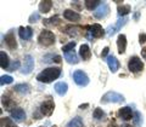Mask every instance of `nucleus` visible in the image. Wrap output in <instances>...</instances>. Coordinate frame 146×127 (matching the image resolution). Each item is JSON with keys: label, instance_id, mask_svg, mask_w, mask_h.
I'll return each mask as SVG.
<instances>
[{"label": "nucleus", "instance_id": "f257e3e1", "mask_svg": "<svg viewBox=\"0 0 146 127\" xmlns=\"http://www.w3.org/2000/svg\"><path fill=\"white\" fill-rule=\"evenodd\" d=\"M61 75V69L60 68H46L44 69L42 73H39L36 76V80L39 82H44V84H49L52 82L54 80H56L58 76Z\"/></svg>", "mask_w": 146, "mask_h": 127}, {"label": "nucleus", "instance_id": "f03ea898", "mask_svg": "<svg viewBox=\"0 0 146 127\" xmlns=\"http://www.w3.org/2000/svg\"><path fill=\"white\" fill-rule=\"evenodd\" d=\"M124 96H122L121 93L116 92V91H108L107 93H105L101 97V103H122L124 102Z\"/></svg>", "mask_w": 146, "mask_h": 127}, {"label": "nucleus", "instance_id": "7ed1b4c3", "mask_svg": "<svg viewBox=\"0 0 146 127\" xmlns=\"http://www.w3.org/2000/svg\"><path fill=\"white\" fill-rule=\"evenodd\" d=\"M38 41L43 46H51L55 43V35L52 31H50L48 29H43L38 36Z\"/></svg>", "mask_w": 146, "mask_h": 127}, {"label": "nucleus", "instance_id": "20e7f679", "mask_svg": "<svg viewBox=\"0 0 146 127\" xmlns=\"http://www.w3.org/2000/svg\"><path fill=\"white\" fill-rule=\"evenodd\" d=\"M73 80L74 82L80 86V87H85L89 84V76L86 75V73L83 70H76L73 73Z\"/></svg>", "mask_w": 146, "mask_h": 127}, {"label": "nucleus", "instance_id": "39448f33", "mask_svg": "<svg viewBox=\"0 0 146 127\" xmlns=\"http://www.w3.org/2000/svg\"><path fill=\"white\" fill-rule=\"evenodd\" d=\"M128 69L131 73H139L144 69V63L138 56H133L129 58V62H128Z\"/></svg>", "mask_w": 146, "mask_h": 127}, {"label": "nucleus", "instance_id": "423d86ee", "mask_svg": "<svg viewBox=\"0 0 146 127\" xmlns=\"http://www.w3.org/2000/svg\"><path fill=\"white\" fill-rule=\"evenodd\" d=\"M33 69H34V58H33V56H31V54H26L21 73L25 75H28V74H31Z\"/></svg>", "mask_w": 146, "mask_h": 127}, {"label": "nucleus", "instance_id": "0eeeda50", "mask_svg": "<svg viewBox=\"0 0 146 127\" xmlns=\"http://www.w3.org/2000/svg\"><path fill=\"white\" fill-rule=\"evenodd\" d=\"M54 109H55V103L51 99H48V101L43 102L42 105H40V111H42V114L44 116H50L52 114Z\"/></svg>", "mask_w": 146, "mask_h": 127}, {"label": "nucleus", "instance_id": "6e6552de", "mask_svg": "<svg viewBox=\"0 0 146 127\" xmlns=\"http://www.w3.org/2000/svg\"><path fill=\"white\" fill-rule=\"evenodd\" d=\"M89 33L94 36V38H101V36H104V34H105V30H104V28L101 26H100L99 23H95V24H93V26H90L89 27Z\"/></svg>", "mask_w": 146, "mask_h": 127}, {"label": "nucleus", "instance_id": "1a4fd4ad", "mask_svg": "<svg viewBox=\"0 0 146 127\" xmlns=\"http://www.w3.org/2000/svg\"><path fill=\"white\" fill-rule=\"evenodd\" d=\"M5 43L7 45V47L10 50H16L17 48V41H16V38H15V34L13 31L10 30L9 33L5 35Z\"/></svg>", "mask_w": 146, "mask_h": 127}, {"label": "nucleus", "instance_id": "9d476101", "mask_svg": "<svg viewBox=\"0 0 146 127\" xmlns=\"http://www.w3.org/2000/svg\"><path fill=\"white\" fill-rule=\"evenodd\" d=\"M63 17H65L66 20L71 21V22H79L80 21V15L79 13L73 11V10H70V9H67V10L63 11Z\"/></svg>", "mask_w": 146, "mask_h": 127}, {"label": "nucleus", "instance_id": "9b49d317", "mask_svg": "<svg viewBox=\"0 0 146 127\" xmlns=\"http://www.w3.org/2000/svg\"><path fill=\"white\" fill-rule=\"evenodd\" d=\"M118 115H119V117H122L123 120L129 121L133 119V110H131V108H129V107H123L119 109Z\"/></svg>", "mask_w": 146, "mask_h": 127}, {"label": "nucleus", "instance_id": "f8f14e48", "mask_svg": "<svg viewBox=\"0 0 146 127\" xmlns=\"http://www.w3.org/2000/svg\"><path fill=\"white\" fill-rule=\"evenodd\" d=\"M11 119L13 121H17V122L23 121L26 119L25 110H23V109H21V108H17V109H15V110H12L11 111Z\"/></svg>", "mask_w": 146, "mask_h": 127}, {"label": "nucleus", "instance_id": "ddd939ff", "mask_svg": "<svg viewBox=\"0 0 146 127\" xmlns=\"http://www.w3.org/2000/svg\"><path fill=\"white\" fill-rule=\"evenodd\" d=\"M117 47H118V53H124L127 48V36L124 34H119L117 39Z\"/></svg>", "mask_w": 146, "mask_h": 127}, {"label": "nucleus", "instance_id": "4468645a", "mask_svg": "<svg viewBox=\"0 0 146 127\" xmlns=\"http://www.w3.org/2000/svg\"><path fill=\"white\" fill-rule=\"evenodd\" d=\"M107 65L110 68L111 73H117V70L119 69V62L115 56H108L107 57Z\"/></svg>", "mask_w": 146, "mask_h": 127}, {"label": "nucleus", "instance_id": "2eb2a0df", "mask_svg": "<svg viewBox=\"0 0 146 127\" xmlns=\"http://www.w3.org/2000/svg\"><path fill=\"white\" fill-rule=\"evenodd\" d=\"M79 56L82 57L83 61H89L90 57H91V51H90V47L89 45L83 44L82 46L79 47Z\"/></svg>", "mask_w": 146, "mask_h": 127}, {"label": "nucleus", "instance_id": "dca6fc26", "mask_svg": "<svg viewBox=\"0 0 146 127\" xmlns=\"http://www.w3.org/2000/svg\"><path fill=\"white\" fill-rule=\"evenodd\" d=\"M18 34H20L21 39L23 40H29L33 35V30H32L31 27H20L18 28Z\"/></svg>", "mask_w": 146, "mask_h": 127}, {"label": "nucleus", "instance_id": "f3484780", "mask_svg": "<svg viewBox=\"0 0 146 127\" xmlns=\"http://www.w3.org/2000/svg\"><path fill=\"white\" fill-rule=\"evenodd\" d=\"M128 21V18L127 17H124V18H122V20H118L117 22H116V24L113 26V27H110V28L107 29V33H108V35H113L116 33V31H118L125 24V22Z\"/></svg>", "mask_w": 146, "mask_h": 127}, {"label": "nucleus", "instance_id": "a211bd4d", "mask_svg": "<svg viewBox=\"0 0 146 127\" xmlns=\"http://www.w3.org/2000/svg\"><path fill=\"white\" fill-rule=\"evenodd\" d=\"M68 91V85L63 81H60V82L55 84V92H56L58 96H65Z\"/></svg>", "mask_w": 146, "mask_h": 127}, {"label": "nucleus", "instance_id": "6ab92c4d", "mask_svg": "<svg viewBox=\"0 0 146 127\" xmlns=\"http://www.w3.org/2000/svg\"><path fill=\"white\" fill-rule=\"evenodd\" d=\"M108 12H110L108 5H107V4H102V6L100 9H98L96 12H94V15H95V17H96V18H100V20H101V18H105L108 15Z\"/></svg>", "mask_w": 146, "mask_h": 127}, {"label": "nucleus", "instance_id": "aec40b11", "mask_svg": "<svg viewBox=\"0 0 146 127\" xmlns=\"http://www.w3.org/2000/svg\"><path fill=\"white\" fill-rule=\"evenodd\" d=\"M51 7H52V1L51 0H43V1L39 3V11L42 13L50 12Z\"/></svg>", "mask_w": 146, "mask_h": 127}, {"label": "nucleus", "instance_id": "412c9836", "mask_svg": "<svg viewBox=\"0 0 146 127\" xmlns=\"http://www.w3.org/2000/svg\"><path fill=\"white\" fill-rule=\"evenodd\" d=\"M10 64V61H9V56L5 53V51H0V67L3 69H7Z\"/></svg>", "mask_w": 146, "mask_h": 127}, {"label": "nucleus", "instance_id": "4be33fe9", "mask_svg": "<svg viewBox=\"0 0 146 127\" xmlns=\"http://www.w3.org/2000/svg\"><path fill=\"white\" fill-rule=\"evenodd\" d=\"M65 60L70 63V64H77L79 62L78 60V56L74 53V51H71V52H67L65 53Z\"/></svg>", "mask_w": 146, "mask_h": 127}, {"label": "nucleus", "instance_id": "5701e85b", "mask_svg": "<svg viewBox=\"0 0 146 127\" xmlns=\"http://www.w3.org/2000/svg\"><path fill=\"white\" fill-rule=\"evenodd\" d=\"M1 102H3V105L5 107L6 110L12 111L13 107H15V103H13L12 99H10L7 96H3V97H1Z\"/></svg>", "mask_w": 146, "mask_h": 127}, {"label": "nucleus", "instance_id": "b1692460", "mask_svg": "<svg viewBox=\"0 0 146 127\" xmlns=\"http://www.w3.org/2000/svg\"><path fill=\"white\" fill-rule=\"evenodd\" d=\"M13 90L21 94H27V93H29L31 87H29V85H27V84H18L13 87Z\"/></svg>", "mask_w": 146, "mask_h": 127}, {"label": "nucleus", "instance_id": "393cba45", "mask_svg": "<svg viewBox=\"0 0 146 127\" xmlns=\"http://www.w3.org/2000/svg\"><path fill=\"white\" fill-rule=\"evenodd\" d=\"M102 1H100V0H85L84 1V5L85 7L88 9L89 11H93L96 9V6H99L100 4H101Z\"/></svg>", "mask_w": 146, "mask_h": 127}, {"label": "nucleus", "instance_id": "a878e982", "mask_svg": "<svg viewBox=\"0 0 146 127\" xmlns=\"http://www.w3.org/2000/svg\"><path fill=\"white\" fill-rule=\"evenodd\" d=\"M130 11H131L130 5H122V6H118L117 7V12H118V16H119V17L127 16Z\"/></svg>", "mask_w": 146, "mask_h": 127}, {"label": "nucleus", "instance_id": "bb28decb", "mask_svg": "<svg viewBox=\"0 0 146 127\" xmlns=\"http://www.w3.org/2000/svg\"><path fill=\"white\" fill-rule=\"evenodd\" d=\"M66 127H83V121H82V119L79 116H77L68 122Z\"/></svg>", "mask_w": 146, "mask_h": 127}, {"label": "nucleus", "instance_id": "cd10ccee", "mask_svg": "<svg viewBox=\"0 0 146 127\" xmlns=\"http://www.w3.org/2000/svg\"><path fill=\"white\" fill-rule=\"evenodd\" d=\"M1 127H17L13 124L12 119H9V117H3L1 119Z\"/></svg>", "mask_w": 146, "mask_h": 127}, {"label": "nucleus", "instance_id": "c85d7f7f", "mask_svg": "<svg viewBox=\"0 0 146 127\" xmlns=\"http://www.w3.org/2000/svg\"><path fill=\"white\" fill-rule=\"evenodd\" d=\"M93 116H94V119H96V120H102L104 116H105V113L102 111V109L96 108L93 113Z\"/></svg>", "mask_w": 146, "mask_h": 127}, {"label": "nucleus", "instance_id": "c756f323", "mask_svg": "<svg viewBox=\"0 0 146 127\" xmlns=\"http://www.w3.org/2000/svg\"><path fill=\"white\" fill-rule=\"evenodd\" d=\"M13 78L10 75H3L0 78V85H9V84H12Z\"/></svg>", "mask_w": 146, "mask_h": 127}, {"label": "nucleus", "instance_id": "7c9ffc66", "mask_svg": "<svg viewBox=\"0 0 146 127\" xmlns=\"http://www.w3.org/2000/svg\"><path fill=\"white\" fill-rule=\"evenodd\" d=\"M74 46H76V41H71L70 44H67V45H65V46H62V51L65 52V53L71 52V51H73Z\"/></svg>", "mask_w": 146, "mask_h": 127}, {"label": "nucleus", "instance_id": "2f4dec72", "mask_svg": "<svg viewBox=\"0 0 146 127\" xmlns=\"http://www.w3.org/2000/svg\"><path fill=\"white\" fill-rule=\"evenodd\" d=\"M134 119H133V121H134V125L135 126H140L141 125V122H143V117H141V115H140V113L139 111H135L134 113Z\"/></svg>", "mask_w": 146, "mask_h": 127}, {"label": "nucleus", "instance_id": "473e14b6", "mask_svg": "<svg viewBox=\"0 0 146 127\" xmlns=\"http://www.w3.org/2000/svg\"><path fill=\"white\" fill-rule=\"evenodd\" d=\"M57 22H58V17L55 16V17L49 18V20H44L43 23L46 24V26H54V24H57Z\"/></svg>", "mask_w": 146, "mask_h": 127}, {"label": "nucleus", "instance_id": "72a5a7b5", "mask_svg": "<svg viewBox=\"0 0 146 127\" xmlns=\"http://www.w3.org/2000/svg\"><path fill=\"white\" fill-rule=\"evenodd\" d=\"M20 65H21L20 61H15L10 67H9V69H10V71H15L16 69H18V68H20Z\"/></svg>", "mask_w": 146, "mask_h": 127}, {"label": "nucleus", "instance_id": "f704fd0d", "mask_svg": "<svg viewBox=\"0 0 146 127\" xmlns=\"http://www.w3.org/2000/svg\"><path fill=\"white\" fill-rule=\"evenodd\" d=\"M66 30H71L70 33H67V34L72 36V35H76V34H77L76 31H77V30H79V28H77V27H67V29H66Z\"/></svg>", "mask_w": 146, "mask_h": 127}, {"label": "nucleus", "instance_id": "c9c22d12", "mask_svg": "<svg viewBox=\"0 0 146 127\" xmlns=\"http://www.w3.org/2000/svg\"><path fill=\"white\" fill-rule=\"evenodd\" d=\"M39 20V15L38 13H33V15H31V17H29V22L31 23H34L35 21H38Z\"/></svg>", "mask_w": 146, "mask_h": 127}, {"label": "nucleus", "instance_id": "e433bc0d", "mask_svg": "<svg viewBox=\"0 0 146 127\" xmlns=\"http://www.w3.org/2000/svg\"><path fill=\"white\" fill-rule=\"evenodd\" d=\"M139 41H140V44H145L146 43V34H144V33L139 34Z\"/></svg>", "mask_w": 146, "mask_h": 127}, {"label": "nucleus", "instance_id": "4c0bfd02", "mask_svg": "<svg viewBox=\"0 0 146 127\" xmlns=\"http://www.w3.org/2000/svg\"><path fill=\"white\" fill-rule=\"evenodd\" d=\"M108 51H110V48L106 46V47H104V50H102V52H101V56L102 57H106L107 56V53H108Z\"/></svg>", "mask_w": 146, "mask_h": 127}, {"label": "nucleus", "instance_id": "58836bf2", "mask_svg": "<svg viewBox=\"0 0 146 127\" xmlns=\"http://www.w3.org/2000/svg\"><path fill=\"white\" fill-rule=\"evenodd\" d=\"M61 60H62L61 56H55V57L52 58V61H54L55 63H60V62H61Z\"/></svg>", "mask_w": 146, "mask_h": 127}, {"label": "nucleus", "instance_id": "ea45409f", "mask_svg": "<svg viewBox=\"0 0 146 127\" xmlns=\"http://www.w3.org/2000/svg\"><path fill=\"white\" fill-rule=\"evenodd\" d=\"M141 56L146 60V47H143V50H141Z\"/></svg>", "mask_w": 146, "mask_h": 127}, {"label": "nucleus", "instance_id": "a19ab883", "mask_svg": "<svg viewBox=\"0 0 146 127\" xmlns=\"http://www.w3.org/2000/svg\"><path fill=\"white\" fill-rule=\"evenodd\" d=\"M108 127H116V122H115V121H112L111 124L108 125Z\"/></svg>", "mask_w": 146, "mask_h": 127}, {"label": "nucleus", "instance_id": "79ce46f5", "mask_svg": "<svg viewBox=\"0 0 146 127\" xmlns=\"http://www.w3.org/2000/svg\"><path fill=\"white\" fill-rule=\"evenodd\" d=\"M86 107H89V104H84V105H79L80 109H83V108H86Z\"/></svg>", "mask_w": 146, "mask_h": 127}, {"label": "nucleus", "instance_id": "37998d69", "mask_svg": "<svg viewBox=\"0 0 146 127\" xmlns=\"http://www.w3.org/2000/svg\"><path fill=\"white\" fill-rule=\"evenodd\" d=\"M121 127H131V126L130 125H122Z\"/></svg>", "mask_w": 146, "mask_h": 127}, {"label": "nucleus", "instance_id": "c03bdc74", "mask_svg": "<svg viewBox=\"0 0 146 127\" xmlns=\"http://www.w3.org/2000/svg\"><path fill=\"white\" fill-rule=\"evenodd\" d=\"M42 127H43V126H42Z\"/></svg>", "mask_w": 146, "mask_h": 127}]
</instances>
